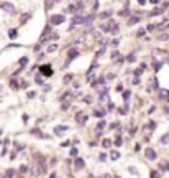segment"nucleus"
<instances>
[{"instance_id": "obj_14", "label": "nucleus", "mask_w": 169, "mask_h": 178, "mask_svg": "<svg viewBox=\"0 0 169 178\" xmlns=\"http://www.w3.org/2000/svg\"><path fill=\"white\" fill-rule=\"evenodd\" d=\"M110 158H112L113 162H115V160H118V158H120V152H116V150L110 152Z\"/></svg>"}, {"instance_id": "obj_42", "label": "nucleus", "mask_w": 169, "mask_h": 178, "mask_svg": "<svg viewBox=\"0 0 169 178\" xmlns=\"http://www.w3.org/2000/svg\"><path fill=\"white\" fill-rule=\"evenodd\" d=\"M98 158H100V162H105V160H107V155H105V153H100V157H98Z\"/></svg>"}, {"instance_id": "obj_16", "label": "nucleus", "mask_w": 169, "mask_h": 178, "mask_svg": "<svg viewBox=\"0 0 169 178\" xmlns=\"http://www.w3.org/2000/svg\"><path fill=\"white\" fill-rule=\"evenodd\" d=\"M103 83H105V78H102V76H100V78H98L95 83H92V88H97L98 84H103Z\"/></svg>"}, {"instance_id": "obj_37", "label": "nucleus", "mask_w": 169, "mask_h": 178, "mask_svg": "<svg viewBox=\"0 0 169 178\" xmlns=\"http://www.w3.org/2000/svg\"><path fill=\"white\" fill-rule=\"evenodd\" d=\"M31 134H33V135H38V137H41V132H39V129H33V130H31Z\"/></svg>"}, {"instance_id": "obj_49", "label": "nucleus", "mask_w": 169, "mask_h": 178, "mask_svg": "<svg viewBox=\"0 0 169 178\" xmlns=\"http://www.w3.org/2000/svg\"><path fill=\"white\" fill-rule=\"evenodd\" d=\"M116 91H118V93H120V91H123V86L118 84V86H116Z\"/></svg>"}, {"instance_id": "obj_24", "label": "nucleus", "mask_w": 169, "mask_h": 178, "mask_svg": "<svg viewBox=\"0 0 169 178\" xmlns=\"http://www.w3.org/2000/svg\"><path fill=\"white\" fill-rule=\"evenodd\" d=\"M161 143H164V145H166V143H169V134H164V135L161 137Z\"/></svg>"}, {"instance_id": "obj_11", "label": "nucleus", "mask_w": 169, "mask_h": 178, "mask_svg": "<svg viewBox=\"0 0 169 178\" xmlns=\"http://www.w3.org/2000/svg\"><path fill=\"white\" fill-rule=\"evenodd\" d=\"M159 170L161 171H167L169 170V162H167V160H162V162L159 163Z\"/></svg>"}, {"instance_id": "obj_2", "label": "nucleus", "mask_w": 169, "mask_h": 178, "mask_svg": "<svg viewBox=\"0 0 169 178\" xmlns=\"http://www.w3.org/2000/svg\"><path fill=\"white\" fill-rule=\"evenodd\" d=\"M39 73H41V76L49 78V76H53V68L48 65H43V66H39Z\"/></svg>"}, {"instance_id": "obj_51", "label": "nucleus", "mask_w": 169, "mask_h": 178, "mask_svg": "<svg viewBox=\"0 0 169 178\" xmlns=\"http://www.w3.org/2000/svg\"><path fill=\"white\" fill-rule=\"evenodd\" d=\"M149 2H151V3H158L159 0H149Z\"/></svg>"}, {"instance_id": "obj_17", "label": "nucleus", "mask_w": 169, "mask_h": 178, "mask_svg": "<svg viewBox=\"0 0 169 178\" xmlns=\"http://www.w3.org/2000/svg\"><path fill=\"white\" fill-rule=\"evenodd\" d=\"M54 3H56L54 0H46V2H44V7H46V10H51V7H53Z\"/></svg>"}, {"instance_id": "obj_38", "label": "nucleus", "mask_w": 169, "mask_h": 178, "mask_svg": "<svg viewBox=\"0 0 169 178\" xmlns=\"http://www.w3.org/2000/svg\"><path fill=\"white\" fill-rule=\"evenodd\" d=\"M118 125H120L118 122H112V124H110V129H112V130L115 129V130H116V129H118Z\"/></svg>"}, {"instance_id": "obj_32", "label": "nucleus", "mask_w": 169, "mask_h": 178, "mask_svg": "<svg viewBox=\"0 0 169 178\" xmlns=\"http://www.w3.org/2000/svg\"><path fill=\"white\" fill-rule=\"evenodd\" d=\"M84 102H85V104H90V102H92V96H84Z\"/></svg>"}, {"instance_id": "obj_18", "label": "nucleus", "mask_w": 169, "mask_h": 178, "mask_svg": "<svg viewBox=\"0 0 169 178\" xmlns=\"http://www.w3.org/2000/svg\"><path fill=\"white\" fill-rule=\"evenodd\" d=\"M102 145L105 147V148H110V147H112V140H110V139H103L102 140Z\"/></svg>"}, {"instance_id": "obj_48", "label": "nucleus", "mask_w": 169, "mask_h": 178, "mask_svg": "<svg viewBox=\"0 0 169 178\" xmlns=\"http://www.w3.org/2000/svg\"><path fill=\"white\" fill-rule=\"evenodd\" d=\"M112 46H118V40H113V41H112Z\"/></svg>"}, {"instance_id": "obj_35", "label": "nucleus", "mask_w": 169, "mask_h": 178, "mask_svg": "<svg viewBox=\"0 0 169 178\" xmlns=\"http://www.w3.org/2000/svg\"><path fill=\"white\" fill-rule=\"evenodd\" d=\"M5 175H7V176H15L16 171L15 170H7V173H5Z\"/></svg>"}, {"instance_id": "obj_52", "label": "nucleus", "mask_w": 169, "mask_h": 178, "mask_svg": "<svg viewBox=\"0 0 169 178\" xmlns=\"http://www.w3.org/2000/svg\"><path fill=\"white\" fill-rule=\"evenodd\" d=\"M164 112H166V114H169V107H164Z\"/></svg>"}, {"instance_id": "obj_28", "label": "nucleus", "mask_w": 169, "mask_h": 178, "mask_svg": "<svg viewBox=\"0 0 169 178\" xmlns=\"http://www.w3.org/2000/svg\"><path fill=\"white\" fill-rule=\"evenodd\" d=\"M126 60H128V63H133V61H135V60H136V55H135V53H131V55H128V58H126Z\"/></svg>"}, {"instance_id": "obj_36", "label": "nucleus", "mask_w": 169, "mask_h": 178, "mask_svg": "<svg viewBox=\"0 0 169 178\" xmlns=\"http://www.w3.org/2000/svg\"><path fill=\"white\" fill-rule=\"evenodd\" d=\"M26 171H28V166L26 165H21L20 166V173H26Z\"/></svg>"}, {"instance_id": "obj_15", "label": "nucleus", "mask_w": 169, "mask_h": 178, "mask_svg": "<svg viewBox=\"0 0 169 178\" xmlns=\"http://www.w3.org/2000/svg\"><path fill=\"white\" fill-rule=\"evenodd\" d=\"M103 127H105V122H103V120H100V122L97 124V134H102Z\"/></svg>"}, {"instance_id": "obj_22", "label": "nucleus", "mask_w": 169, "mask_h": 178, "mask_svg": "<svg viewBox=\"0 0 169 178\" xmlns=\"http://www.w3.org/2000/svg\"><path fill=\"white\" fill-rule=\"evenodd\" d=\"M16 33H18V31H16V30H10V31H8V38H11V40H15L16 36H18V35H16Z\"/></svg>"}, {"instance_id": "obj_45", "label": "nucleus", "mask_w": 169, "mask_h": 178, "mask_svg": "<svg viewBox=\"0 0 169 178\" xmlns=\"http://www.w3.org/2000/svg\"><path fill=\"white\" fill-rule=\"evenodd\" d=\"M149 175H151V176H159V171H156V170H154V171H151Z\"/></svg>"}, {"instance_id": "obj_25", "label": "nucleus", "mask_w": 169, "mask_h": 178, "mask_svg": "<svg viewBox=\"0 0 169 178\" xmlns=\"http://www.w3.org/2000/svg\"><path fill=\"white\" fill-rule=\"evenodd\" d=\"M110 15H112V12L108 10V12H103V13H100V17H98V18H100V20H103V18H107V17H110Z\"/></svg>"}, {"instance_id": "obj_55", "label": "nucleus", "mask_w": 169, "mask_h": 178, "mask_svg": "<svg viewBox=\"0 0 169 178\" xmlns=\"http://www.w3.org/2000/svg\"><path fill=\"white\" fill-rule=\"evenodd\" d=\"M0 134H2V130H0Z\"/></svg>"}, {"instance_id": "obj_5", "label": "nucleus", "mask_w": 169, "mask_h": 178, "mask_svg": "<svg viewBox=\"0 0 169 178\" xmlns=\"http://www.w3.org/2000/svg\"><path fill=\"white\" fill-rule=\"evenodd\" d=\"M0 7H2V10H5V12H10V13H13V10H15L13 3H8V2H3Z\"/></svg>"}, {"instance_id": "obj_54", "label": "nucleus", "mask_w": 169, "mask_h": 178, "mask_svg": "<svg viewBox=\"0 0 169 178\" xmlns=\"http://www.w3.org/2000/svg\"><path fill=\"white\" fill-rule=\"evenodd\" d=\"M164 26H166V28H167V30H169V25H164Z\"/></svg>"}, {"instance_id": "obj_47", "label": "nucleus", "mask_w": 169, "mask_h": 178, "mask_svg": "<svg viewBox=\"0 0 169 178\" xmlns=\"http://www.w3.org/2000/svg\"><path fill=\"white\" fill-rule=\"evenodd\" d=\"M154 28H156L154 25H148V31H153V30H154Z\"/></svg>"}, {"instance_id": "obj_1", "label": "nucleus", "mask_w": 169, "mask_h": 178, "mask_svg": "<svg viewBox=\"0 0 169 178\" xmlns=\"http://www.w3.org/2000/svg\"><path fill=\"white\" fill-rule=\"evenodd\" d=\"M167 58V53H166V51L164 50H159V48H156V50H153V60L154 61H164Z\"/></svg>"}, {"instance_id": "obj_30", "label": "nucleus", "mask_w": 169, "mask_h": 178, "mask_svg": "<svg viewBox=\"0 0 169 178\" xmlns=\"http://www.w3.org/2000/svg\"><path fill=\"white\" fill-rule=\"evenodd\" d=\"M30 17H31L30 13H25V15L21 17V23H26V20H30Z\"/></svg>"}, {"instance_id": "obj_13", "label": "nucleus", "mask_w": 169, "mask_h": 178, "mask_svg": "<svg viewBox=\"0 0 169 178\" xmlns=\"http://www.w3.org/2000/svg\"><path fill=\"white\" fill-rule=\"evenodd\" d=\"M94 116L102 119L103 116H105V109H95V111H94Z\"/></svg>"}, {"instance_id": "obj_34", "label": "nucleus", "mask_w": 169, "mask_h": 178, "mask_svg": "<svg viewBox=\"0 0 169 178\" xmlns=\"http://www.w3.org/2000/svg\"><path fill=\"white\" fill-rule=\"evenodd\" d=\"M146 127H148L149 130H154V129H156V122H149V124L146 125Z\"/></svg>"}, {"instance_id": "obj_33", "label": "nucleus", "mask_w": 169, "mask_h": 178, "mask_svg": "<svg viewBox=\"0 0 169 178\" xmlns=\"http://www.w3.org/2000/svg\"><path fill=\"white\" fill-rule=\"evenodd\" d=\"M130 96H131L130 91H125V93H123V99H125V101H128V99H130Z\"/></svg>"}, {"instance_id": "obj_9", "label": "nucleus", "mask_w": 169, "mask_h": 178, "mask_svg": "<svg viewBox=\"0 0 169 178\" xmlns=\"http://www.w3.org/2000/svg\"><path fill=\"white\" fill-rule=\"evenodd\" d=\"M108 31L112 33V35H116V33H118V25H116L113 20H110V28H108Z\"/></svg>"}, {"instance_id": "obj_43", "label": "nucleus", "mask_w": 169, "mask_h": 178, "mask_svg": "<svg viewBox=\"0 0 169 178\" xmlns=\"http://www.w3.org/2000/svg\"><path fill=\"white\" fill-rule=\"evenodd\" d=\"M34 81H36L38 84H41V83H43V78H41V76H36V78H34Z\"/></svg>"}, {"instance_id": "obj_19", "label": "nucleus", "mask_w": 169, "mask_h": 178, "mask_svg": "<svg viewBox=\"0 0 169 178\" xmlns=\"http://www.w3.org/2000/svg\"><path fill=\"white\" fill-rule=\"evenodd\" d=\"M138 22H139V18H138V17H131V18L128 20V25H130V26H131V25H136Z\"/></svg>"}, {"instance_id": "obj_31", "label": "nucleus", "mask_w": 169, "mask_h": 178, "mask_svg": "<svg viewBox=\"0 0 169 178\" xmlns=\"http://www.w3.org/2000/svg\"><path fill=\"white\" fill-rule=\"evenodd\" d=\"M10 86H11V89H18V83H16L15 79H11V81H10Z\"/></svg>"}, {"instance_id": "obj_40", "label": "nucleus", "mask_w": 169, "mask_h": 178, "mask_svg": "<svg viewBox=\"0 0 169 178\" xmlns=\"http://www.w3.org/2000/svg\"><path fill=\"white\" fill-rule=\"evenodd\" d=\"M34 96H36V93H34V91H30V93H28V99H33Z\"/></svg>"}, {"instance_id": "obj_4", "label": "nucleus", "mask_w": 169, "mask_h": 178, "mask_svg": "<svg viewBox=\"0 0 169 178\" xmlns=\"http://www.w3.org/2000/svg\"><path fill=\"white\" fill-rule=\"evenodd\" d=\"M77 53H79L77 50H71V51H69V55H67V60H66V63H64V66H69V65H71V61L75 58V56H77Z\"/></svg>"}, {"instance_id": "obj_21", "label": "nucleus", "mask_w": 169, "mask_h": 178, "mask_svg": "<svg viewBox=\"0 0 169 178\" xmlns=\"http://www.w3.org/2000/svg\"><path fill=\"white\" fill-rule=\"evenodd\" d=\"M162 12H164V8H156V10H153V12H151V17H156V15H161Z\"/></svg>"}, {"instance_id": "obj_50", "label": "nucleus", "mask_w": 169, "mask_h": 178, "mask_svg": "<svg viewBox=\"0 0 169 178\" xmlns=\"http://www.w3.org/2000/svg\"><path fill=\"white\" fill-rule=\"evenodd\" d=\"M136 2H138L139 5H144V3H146V0H136Z\"/></svg>"}, {"instance_id": "obj_29", "label": "nucleus", "mask_w": 169, "mask_h": 178, "mask_svg": "<svg viewBox=\"0 0 169 178\" xmlns=\"http://www.w3.org/2000/svg\"><path fill=\"white\" fill-rule=\"evenodd\" d=\"M56 50H57V45H49V46H48V51H49V53H54Z\"/></svg>"}, {"instance_id": "obj_26", "label": "nucleus", "mask_w": 169, "mask_h": 178, "mask_svg": "<svg viewBox=\"0 0 169 178\" xmlns=\"http://www.w3.org/2000/svg\"><path fill=\"white\" fill-rule=\"evenodd\" d=\"M26 63H28V58H26V56H23V58L20 60V66H21V68H25V66H26Z\"/></svg>"}, {"instance_id": "obj_39", "label": "nucleus", "mask_w": 169, "mask_h": 178, "mask_svg": "<svg viewBox=\"0 0 169 178\" xmlns=\"http://www.w3.org/2000/svg\"><path fill=\"white\" fill-rule=\"evenodd\" d=\"M75 155H77V148L72 147V148H71V157H75Z\"/></svg>"}, {"instance_id": "obj_46", "label": "nucleus", "mask_w": 169, "mask_h": 178, "mask_svg": "<svg viewBox=\"0 0 169 178\" xmlns=\"http://www.w3.org/2000/svg\"><path fill=\"white\" fill-rule=\"evenodd\" d=\"M159 96H161V97H166V96H167V91H161Z\"/></svg>"}, {"instance_id": "obj_12", "label": "nucleus", "mask_w": 169, "mask_h": 178, "mask_svg": "<svg viewBox=\"0 0 169 178\" xmlns=\"http://www.w3.org/2000/svg\"><path fill=\"white\" fill-rule=\"evenodd\" d=\"M84 160L82 158H75V168H77V170H82L84 168Z\"/></svg>"}, {"instance_id": "obj_41", "label": "nucleus", "mask_w": 169, "mask_h": 178, "mask_svg": "<svg viewBox=\"0 0 169 178\" xmlns=\"http://www.w3.org/2000/svg\"><path fill=\"white\" fill-rule=\"evenodd\" d=\"M71 79H72V74H67V76L64 78V83H69V81H71Z\"/></svg>"}, {"instance_id": "obj_53", "label": "nucleus", "mask_w": 169, "mask_h": 178, "mask_svg": "<svg viewBox=\"0 0 169 178\" xmlns=\"http://www.w3.org/2000/svg\"><path fill=\"white\" fill-rule=\"evenodd\" d=\"M166 97H167V101H169V91H167V96H166Z\"/></svg>"}, {"instance_id": "obj_6", "label": "nucleus", "mask_w": 169, "mask_h": 178, "mask_svg": "<svg viewBox=\"0 0 169 178\" xmlns=\"http://www.w3.org/2000/svg\"><path fill=\"white\" fill-rule=\"evenodd\" d=\"M144 155H146V158L148 160H156V152H154V148H146V152H144Z\"/></svg>"}, {"instance_id": "obj_8", "label": "nucleus", "mask_w": 169, "mask_h": 178, "mask_svg": "<svg viewBox=\"0 0 169 178\" xmlns=\"http://www.w3.org/2000/svg\"><path fill=\"white\" fill-rule=\"evenodd\" d=\"M75 120H77L79 124H85V122H87V114H84V112H79L77 116H75Z\"/></svg>"}, {"instance_id": "obj_23", "label": "nucleus", "mask_w": 169, "mask_h": 178, "mask_svg": "<svg viewBox=\"0 0 169 178\" xmlns=\"http://www.w3.org/2000/svg\"><path fill=\"white\" fill-rule=\"evenodd\" d=\"M62 101H64V99H62ZM69 106H71V102H69V101H64V102H62V106H61V109H62V111H67Z\"/></svg>"}, {"instance_id": "obj_44", "label": "nucleus", "mask_w": 169, "mask_h": 178, "mask_svg": "<svg viewBox=\"0 0 169 178\" xmlns=\"http://www.w3.org/2000/svg\"><path fill=\"white\" fill-rule=\"evenodd\" d=\"M121 143H123V140H121V139H120V137H118V139H116V140H115V145H118V147H120V145H121Z\"/></svg>"}, {"instance_id": "obj_10", "label": "nucleus", "mask_w": 169, "mask_h": 178, "mask_svg": "<svg viewBox=\"0 0 169 178\" xmlns=\"http://www.w3.org/2000/svg\"><path fill=\"white\" fill-rule=\"evenodd\" d=\"M49 35H51V26L48 25L44 28V31H43V35H41V41H46V40L49 38Z\"/></svg>"}, {"instance_id": "obj_7", "label": "nucleus", "mask_w": 169, "mask_h": 178, "mask_svg": "<svg viewBox=\"0 0 169 178\" xmlns=\"http://www.w3.org/2000/svg\"><path fill=\"white\" fill-rule=\"evenodd\" d=\"M67 130H69L67 125H57V127L54 129V134H56V135H62L64 132H67Z\"/></svg>"}, {"instance_id": "obj_27", "label": "nucleus", "mask_w": 169, "mask_h": 178, "mask_svg": "<svg viewBox=\"0 0 169 178\" xmlns=\"http://www.w3.org/2000/svg\"><path fill=\"white\" fill-rule=\"evenodd\" d=\"M144 33H146V30H144V28H138L136 36H144Z\"/></svg>"}, {"instance_id": "obj_3", "label": "nucleus", "mask_w": 169, "mask_h": 178, "mask_svg": "<svg viewBox=\"0 0 169 178\" xmlns=\"http://www.w3.org/2000/svg\"><path fill=\"white\" fill-rule=\"evenodd\" d=\"M49 22H51V25H61L64 22V15H53L49 18Z\"/></svg>"}, {"instance_id": "obj_20", "label": "nucleus", "mask_w": 169, "mask_h": 178, "mask_svg": "<svg viewBox=\"0 0 169 178\" xmlns=\"http://www.w3.org/2000/svg\"><path fill=\"white\" fill-rule=\"evenodd\" d=\"M116 60L121 61V56H120L118 51H113V53H112V61H116Z\"/></svg>"}]
</instances>
